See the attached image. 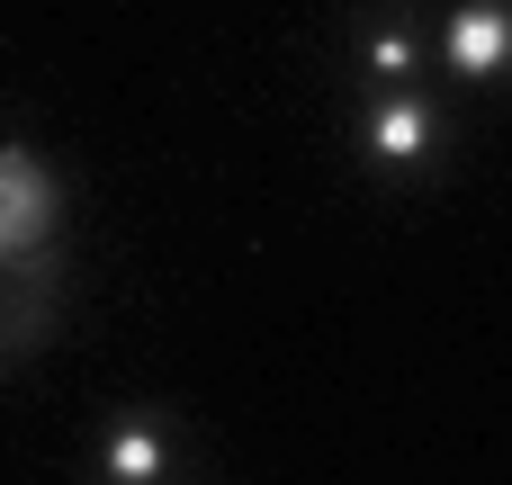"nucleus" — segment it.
I'll list each match as a JSON object with an SVG mask.
<instances>
[{
  "label": "nucleus",
  "mask_w": 512,
  "mask_h": 485,
  "mask_svg": "<svg viewBox=\"0 0 512 485\" xmlns=\"http://www.w3.org/2000/svg\"><path fill=\"white\" fill-rule=\"evenodd\" d=\"M351 153L369 180H432L450 162V117L423 90H351Z\"/></svg>",
  "instance_id": "nucleus-1"
},
{
  "label": "nucleus",
  "mask_w": 512,
  "mask_h": 485,
  "mask_svg": "<svg viewBox=\"0 0 512 485\" xmlns=\"http://www.w3.org/2000/svg\"><path fill=\"white\" fill-rule=\"evenodd\" d=\"M342 72L351 90H423L432 63V9L423 0H360L342 18Z\"/></svg>",
  "instance_id": "nucleus-2"
},
{
  "label": "nucleus",
  "mask_w": 512,
  "mask_h": 485,
  "mask_svg": "<svg viewBox=\"0 0 512 485\" xmlns=\"http://www.w3.org/2000/svg\"><path fill=\"white\" fill-rule=\"evenodd\" d=\"M63 315V243L0 252V360H27Z\"/></svg>",
  "instance_id": "nucleus-3"
},
{
  "label": "nucleus",
  "mask_w": 512,
  "mask_h": 485,
  "mask_svg": "<svg viewBox=\"0 0 512 485\" xmlns=\"http://www.w3.org/2000/svg\"><path fill=\"white\" fill-rule=\"evenodd\" d=\"M432 63H441L450 81H468V90L512 81V18L495 0H450V9L432 18Z\"/></svg>",
  "instance_id": "nucleus-4"
},
{
  "label": "nucleus",
  "mask_w": 512,
  "mask_h": 485,
  "mask_svg": "<svg viewBox=\"0 0 512 485\" xmlns=\"http://www.w3.org/2000/svg\"><path fill=\"white\" fill-rule=\"evenodd\" d=\"M63 243V180L45 153L0 144V252H45Z\"/></svg>",
  "instance_id": "nucleus-5"
},
{
  "label": "nucleus",
  "mask_w": 512,
  "mask_h": 485,
  "mask_svg": "<svg viewBox=\"0 0 512 485\" xmlns=\"http://www.w3.org/2000/svg\"><path fill=\"white\" fill-rule=\"evenodd\" d=\"M90 477H108V485H171V477H180V432H171L162 414L126 405V414L99 423V441H90Z\"/></svg>",
  "instance_id": "nucleus-6"
},
{
  "label": "nucleus",
  "mask_w": 512,
  "mask_h": 485,
  "mask_svg": "<svg viewBox=\"0 0 512 485\" xmlns=\"http://www.w3.org/2000/svg\"><path fill=\"white\" fill-rule=\"evenodd\" d=\"M495 9H504V18H512V0H495Z\"/></svg>",
  "instance_id": "nucleus-7"
}]
</instances>
